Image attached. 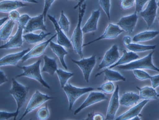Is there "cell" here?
<instances>
[{
  "label": "cell",
  "mask_w": 159,
  "mask_h": 120,
  "mask_svg": "<svg viewBox=\"0 0 159 120\" xmlns=\"http://www.w3.org/2000/svg\"><path fill=\"white\" fill-rule=\"evenodd\" d=\"M18 115L16 112H9L5 111H0V120H7L13 118L16 120Z\"/></svg>",
  "instance_id": "74e56055"
},
{
  "label": "cell",
  "mask_w": 159,
  "mask_h": 120,
  "mask_svg": "<svg viewBox=\"0 0 159 120\" xmlns=\"http://www.w3.org/2000/svg\"><path fill=\"white\" fill-rule=\"evenodd\" d=\"M120 58L118 46L117 44H114L105 53L102 60L99 65L98 70L111 66L117 62Z\"/></svg>",
  "instance_id": "9c48e42d"
},
{
  "label": "cell",
  "mask_w": 159,
  "mask_h": 120,
  "mask_svg": "<svg viewBox=\"0 0 159 120\" xmlns=\"http://www.w3.org/2000/svg\"><path fill=\"white\" fill-rule=\"evenodd\" d=\"M30 18L31 17L27 14H23L20 16L17 21L18 25H20L23 27H25Z\"/></svg>",
  "instance_id": "ab89813d"
},
{
  "label": "cell",
  "mask_w": 159,
  "mask_h": 120,
  "mask_svg": "<svg viewBox=\"0 0 159 120\" xmlns=\"http://www.w3.org/2000/svg\"><path fill=\"white\" fill-rule=\"evenodd\" d=\"M103 73H105L104 81H125L126 78L120 73L116 71L111 70V69L107 68L100 73L96 75L95 76H100Z\"/></svg>",
  "instance_id": "83f0119b"
},
{
  "label": "cell",
  "mask_w": 159,
  "mask_h": 120,
  "mask_svg": "<svg viewBox=\"0 0 159 120\" xmlns=\"http://www.w3.org/2000/svg\"><path fill=\"white\" fill-rule=\"evenodd\" d=\"M49 46L51 50L54 53L57 57L61 64L65 70H68V68L65 61V57L68 54V52L65 49L64 47L58 44L51 41Z\"/></svg>",
  "instance_id": "44dd1931"
},
{
  "label": "cell",
  "mask_w": 159,
  "mask_h": 120,
  "mask_svg": "<svg viewBox=\"0 0 159 120\" xmlns=\"http://www.w3.org/2000/svg\"><path fill=\"white\" fill-rule=\"evenodd\" d=\"M131 120H140V118L138 116H136L134 117L133 118H132L131 119Z\"/></svg>",
  "instance_id": "816d5d0a"
},
{
  "label": "cell",
  "mask_w": 159,
  "mask_h": 120,
  "mask_svg": "<svg viewBox=\"0 0 159 120\" xmlns=\"http://www.w3.org/2000/svg\"><path fill=\"white\" fill-rule=\"evenodd\" d=\"M18 1L22 2H25L34 4H38L39 3L38 2L36 1V0H18Z\"/></svg>",
  "instance_id": "c3c4849f"
},
{
  "label": "cell",
  "mask_w": 159,
  "mask_h": 120,
  "mask_svg": "<svg viewBox=\"0 0 159 120\" xmlns=\"http://www.w3.org/2000/svg\"><path fill=\"white\" fill-rule=\"evenodd\" d=\"M108 99V97L102 93L91 91L82 104L75 111L74 115H76L83 109L91 105Z\"/></svg>",
  "instance_id": "7c38bea8"
},
{
  "label": "cell",
  "mask_w": 159,
  "mask_h": 120,
  "mask_svg": "<svg viewBox=\"0 0 159 120\" xmlns=\"http://www.w3.org/2000/svg\"><path fill=\"white\" fill-rule=\"evenodd\" d=\"M18 29L16 34L12 36L7 43L0 46V50L11 49L21 47L23 45V34L24 27L18 25Z\"/></svg>",
  "instance_id": "2e32d148"
},
{
  "label": "cell",
  "mask_w": 159,
  "mask_h": 120,
  "mask_svg": "<svg viewBox=\"0 0 159 120\" xmlns=\"http://www.w3.org/2000/svg\"><path fill=\"white\" fill-rule=\"evenodd\" d=\"M100 6L107 15L109 21L111 20L110 11L111 8V0H99Z\"/></svg>",
  "instance_id": "e575fe53"
},
{
  "label": "cell",
  "mask_w": 159,
  "mask_h": 120,
  "mask_svg": "<svg viewBox=\"0 0 159 120\" xmlns=\"http://www.w3.org/2000/svg\"><path fill=\"white\" fill-rule=\"evenodd\" d=\"M124 32L117 24L109 23L106 28L104 32L102 35L95 39L83 44V47L86 46L95 42L103 39H111L117 38L120 35Z\"/></svg>",
  "instance_id": "30bf717a"
},
{
  "label": "cell",
  "mask_w": 159,
  "mask_h": 120,
  "mask_svg": "<svg viewBox=\"0 0 159 120\" xmlns=\"http://www.w3.org/2000/svg\"><path fill=\"white\" fill-rule=\"evenodd\" d=\"M138 17L137 13H134L130 15L124 16L121 18L117 25L124 31L128 33H133L137 24Z\"/></svg>",
  "instance_id": "5bb4252c"
},
{
  "label": "cell",
  "mask_w": 159,
  "mask_h": 120,
  "mask_svg": "<svg viewBox=\"0 0 159 120\" xmlns=\"http://www.w3.org/2000/svg\"><path fill=\"white\" fill-rule=\"evenodd\" d=\"M158 7V3L157 2L156 0H150L146 9L139 13L140 16L146 22L148 29L154 23L157 16Z\"/></svg>",
  "instance_id": "ba28073f"
},
{
  "label": "cell",
  "mask_w": 159,
  "mask_h": 120,
  "mask_svg": "<svg viewBox=\"0 0 159 120\" xmlns=\"http://www.w3.org/2000/svg\"><path fill=\"white\" fill-rule=\"evenodd\" d=\"M154 51L140 59L134 61L126 65L117 66V68L123 70H133L135 69H148L159 72V69L153 64L152 56Z\"/></svg>",
  "instance_id": "277c9868"
},
{
  "label": "cell",
  "mask_w": 159,
  "mask_h": 120,
  "mask_svg": "<svg viewBox=\"0 0 159 120\" xmlns=\"http://www.w3.org/2000/svg\"><path fill=\"white\" fill-rule=\"evenodd\" d=\"M56 34L46 41L41 43L34 47L22 58L21 62L24 63L30 59L39 58L44 53L46 49L51 41L56 37Z\"/></svg>",
  "instance_id": "4fadbf2b"
},
{
  "label": "cell",
  "mask_w": 159,
  "mask_h": 120,
  "mask_svg": "<svg viewBox=\"0 0 159 120\" xmlns=\"http://www.w3.org/2000/svg\"><path fill=\"white\" fill-rule=\"evenodd\" d=\"M134 3L135 0H121L120 6L121 9L126 10L133 7Z\"/></svg>",
  "instance_id": "60d3db41"
},
{
  "label": "cell",
  "mask_w": 159,
  "mask_h": 120,
  "mask_svg": "<svg viewBox=\"0 0 159 120\" xmlns=\"http://www.w3.org/2000/svg\"><path fill=\"white\" fill-rule=\"evenodd\" d=\"M56 72L62 88L67 84L69 79L74 75V73L66 72L61 69H58Z\"/></svg>",
  "instance_id": "4dcf8cb0"
},
{
  "label": "cell",
  "mask_w": 159,
  "mask_h": 120,
  "mask_svg": "<svg viewBox=\"0 0 159 120\" xmlns=\"http://www.w3.org/2000/svg\"><path fill=\"white\" fill-rule=\"evenodd\" d=\"M44 22V16L42 14L35 17H31L24 28L23 33L25 34L39 30L43 31H48Z\"/></svg>",
  "instance_id": "8fae6325"
},
{
  "label": "cell",
  "mask_w": 159,
  "mask_h": 120,
  "mask_svg": "<svg viewBox=\"0 0 159 120\" xmlns=\"http://www.w3.org/2000/svg\"><path fill=\"white\" fill-rule=\"evenodd\" d=\"M151 82L152 88L155 89L159 86V75H155L151 77Z\"/></svg>",
  "instance_id": "ee69618b"
},
{
  "label": "cell",
  "mask_w": 159,
  "mask_h": 120,
  "mask_svg": "<svg viewBox=\"0 0 159 120\" xmlns=\"http://www.w3.org/2000/svg\"><path fill=\"white\" fill-rule=\"evenodd\" d=\"M92 119L94 120H103L104 118L102 115L100 113H96L92 115Z\"/></svg>",
  "instance_id": "7dc6e473"
},
{
  "label": "cell",
  "mask_w": 159,
  "mask_h": 120,
  "mask_svg": "<svg viewBox=\"0 0 159 120\" xmlns=\"http://www.w3.org/2000/svg\"><path fill=\"white\" fill-rule=\"evenodd\" d=\"M44 64L42 72H46L51 75H54L58 69V65L56 59L47 56L43 57Z\"/></svg>",
  "instance_id": "d4e9b609"
},
{
  "label": "cell",
  "mask_w": 159,
  "mask_h": 120,
  "mask_svg": "<svg viewBox=\"0 0 159 120\" xmlns=\"http://www.w3.org/2000/svg\"><path fill=\"white\" fill-rule=\"evenodd\" d=\"M119 85H117L110 101L106 120H113L115 119L116 114L119 106Z\"/></svg>",
  "instance_id": "ac0fdd59"
},
{
  "label": "cell",
  "mask_w": 159,
  "mask_h": 120,
  "mask_svg": "<svg viewBox=\"0 0 159 120\" xmlns=\"http://www.w3.org/2000/svg\"><path fill=\"white\" fill-rule=\"evenodd\" d=\"M62 89L68 99L69 111L72 110L73 105L79 97L87 93L94 90V88L92 87L80 88L68 83Z\"/></svg>",
  "instance_id": "5b68a950"
},
{
  "label": "cell",
  "mask_w": 159,
  "mask_h": 120,
  "mask_svg": "<svg viewBox=\"0 0 159 120\" xmlns=\"http://www.w3.org/2000/svg\"><path fill=\"white\" fill-rule=\"evenodd\" d=\"M47 16L49 19L53 24L55 30L56 32L57 44L68 48H72V46L70 40L69 39L59 26L58 22L55 16L49 15H47Z\"/></svg>",
  "instance_id": "9a60e30c"
},
{
  "label": "cell",
  "mask_w": 159,
  "mask_h": 120,
  "mask_svg": "<svg viewBox=\"0 0 159 120\" xmlns=\"http://www.w3.org/2000/svg\"><path fill=\"white\" fill-rule=\"evenodd\" d=\"M140 93V99L143 100L159 99V95L156 92L155 89L152 87L145 86L142 88L136 87Z\"/></svg>",
  "instance_id": "484cf974"
},
{
  "label": "cell",
  "mask_w": 159,
  "mask_h": 120,
  "mask_svg": "<svg viewBox=\"0 0 159 120\" xmlns=\"http://www.w3.org/2000/svg\"><path fill=\"white\" fill-rule=\"evenodd\" d=\"M26 6V4L19 1L6 0L0 2V13H9L14 10Z\"/></svg>",
  "instance_id": "ffe728a7"
},
{
  "label": "cell",
  "mask_w": 159,
  "mask_h": 120,
  "mask_svg": "<svg viewBox=\"0 0 159 120\" xmlns=\"http://www.w3.org/2000/svg\"><path fill=\"white\" fill-rule=\"evenodd\" d=\"M51 34V32L45 33L44 31H42L39 34L30 32L24 34L22 36L28 44H34L42 41L47 36L50 35Z\"/></svg>",
  "instance_id": "4316f807"
},
{
  "label": "cell",
  "mask_w": 159,
  "mask_h": 120,
  "mask_svg": "<svg viewBox=\"0 0 159 120\" xmlns=\"http://www.w3.org/2000/svg\"><path fill=\"white\" fill-rule=\"evenodd\" d=\"M66 1H70V0H66Z\"/></svg>",
  "instance_id": "f5cc1de1"
},
{
  "label": "cell",
  "mask_w": 159,
  "mask_h": 120,
  "mask_svg": "<svg viewBox=\"0 0 159 120\" xmlns=\"http://www.w3.org/2000/svg\"><path fill=\"white\" fill-rule=\"evenodd\" d=\"M50 116V112L47 105L41 108L36 113L37 119L39 120H47Z\"/></svg>",
  "instance_id": "836d02e7"
},
{
  "label": "cell",
  "mask_w": 159,
  "mask_h": 120,
  "mask_svg": "<svg viewBox=\"0 0 159 120\" xmlns=\"http://www.w3.org/2000/svg\"><path fill=\"white\" fill-rule=\"evenodd\" d=\"M157 46L144 45L138 44L130 43L128 45L125 46V47L134 52H141L150 50L155 49Z\"/></svg>",
  "instance_id": "1f68e13d"
},
{
  "label": "cell",
  "mask_w": 159,
  "mask_h": 120,
  "mask_svg": "<svg viewBox=\"0 0 159 120\" xmlns=\"http://www.w3.org/2000/svg\"><path fill=\"white\" fill-rule=\"evenodd\" d=\"M148 1V0H135V12L137 13H139L142 11L144 5Z\"/></svg>",
  "instance_id": "b9f144b4"
},
{
  "label": "cell",
  "mask_w": 159,
  "mask_h": 120,
  "mask_svg": "<svg viewBox=\"0 0 159 120\" xmlns=\"http://www.w3.org/2000/svg\"><path fill=\"white\" fill-rule=\"evenodd\" d=\"M97 89L98 90L103 91L107 94H109L114 91L115 90V86L113 83L110 81L102 85L100 87H98Z\"/></svg>",
  "instance_id": "8d00e7d4"
},
{
  "label": "cell",
  "mask_w": 159,
  "mask_h": 120,
  "mask_svg": "<svg viewBox=\"0 0 159 120\" xmlns=\"http://www.w3.org/2000/svg\"><path fill=\"white\" fill-rule=\"evenodd\" d=\"M15 24V22L11 20H8L0 30V40L5 41L8 39L11 35Z\"/></svg>",
  "instance_id": "f546056e"
},
{
  "label": "cell",
  "mask_w": 159,
  "mask_h": 120,
  "mask_svg": "<svg viewBox=\"0 0 159 120\" xmlns=\"http://www.w3.org/2000/svg\"><path fill=\"white\" fill-rule=\"evenodd\" d=\"M30 50L28 48L21 52L7 55L0 59V67L16 66L25 55Z\"/></svg>",
  "instance_id": "e0dca14e"
},
{
  "label": "cell",
  "mask_w": 159,
  "mask_h": 120,
  "mask_svg": "<svg viewBox=\"0 0 159 120\" xmlns=\"http://www.w3.org/2000/svg\"><path fill=\"white\" fill-rule=\"evenodd\" d=\"M85 1H86V0H79L78 3H77L76 5H75L74 8H73L74 9H77L79 7H80V6L84 3Z\"/></svg>",
  "instance_id": "681fc988"
},
{
  "label": "cell",
  "mask_w": 159,
  "mask_h": 120,
  "mask_svg": "<svg viewBox=\"0 0 159 120\" xmlns=\"http://www.w3.org/2000/svg\"><path fill=\"white\" fill-rule=\"evenodd\" d=\"M133 72L136 78L140 81L150 79L151 77L148 73L140 69H135L133 70Z\"/></svg>",
  "instance_id": "d590c367"
},
{
  "label": "cell",
  "mask_w": 159,
  "mask_h": 120,
  "mask_svg": "<svg viewBox=\"0 0 159 120\" xmlns=\"http://www.w3.org/2000/svg\"><path fill=\"white\" fill-rule=\"evenodd\" d=\"M58 24L60 27L65 33H68L70 28V22L65 15L64 11L61 12V15Z\"/></svg>",
  "instance_id": "d6a6232c"
},
{
  "label": "cell",
  "mask_w": 159,
  "mask_h": 120,
  "mask_svg": "<svg viewBox=\"0 0 159 120\" xmlns=\"http://www.w3.org/2000/svg\"><path fill=\"white\" fill-rule=\"evenodd\" d=\"M42 60H38L34 63L27 66H17V67L23 70V72L21 74L17 75L16 76V78L25 77L26 78L33 79L39 82L43 86L48 89H50L47 83L44 80L43 78L40 66Z\"/></svg>",
  "instance_id": "3957f363"
},
{
  "label": "cell",
  "mask_w": 159,
  "mask_h": 120,
  "mask_svg": "<svg viewBox=\"0 0 159 120\" xmlns=\"http://www.w3.org/2000/svg\"><path fill=\"white\" fill-rule=\"evenodd\" d=\"M132 41L131 38L129 36H125L123 39V43L124 46H125L131 43Z\"/></svg>",
  "instance_id": "bcb514c9"
},
{
  "label": "cell",
  "mask_w": 159,
  "mask_h": 120,
  "mask_svg": "<svg viewBox=\"0 0 159 120\" xmlns=\"http://www.w3.org/2000/svg\"><path fill=\"white\" fill-rule=\"evenodd\" d=\"M8 79L5 73L0 70V86L8 82Z\"/></svg>",
  "instance_id": "f6af8a7d"
},
{
  "label": "cell",
  "mask_w": 159,
  "mask_h": 120,
  "mask_svg": "<svg viewBox=\"0 0 159 120\" xmlns=\"http://www.w3.org/2000/svg\"><path fill=\"white\" fill-rule=\"evenodd\" d=\"M123 52V56L120 57L115 64L109 67L108 69H112L120 65L127 64L139 58V57L135 52H128L125 50H122Z\"/></svg>",
  "instance_id": "cb8c5ba5"
},
{
  "label": "cell",
  "mask_w": 159,
  "mask_h": 120,
  "mask_svg": "<svg viewBox=\"0 0 159 120\" xmlns=\"http://www.w3.org/2000/svg\"><path fill=\"white\" fill-rule=\"evenodd\" d=\"M99 9L95 10L92 12L91 15L82 28L83 33L87 34L97 30L98 21L101 15Z\"/></svg>",
  "instance_id": "d6986e66"
},
{
  "label": "cell",
  "mask_w": 159,
  "mask_h": 120,
  "mask_svg": "<svg viewBox=\"0 0 159 120\" xmlns=\"http://www.w3.org/2000/svg\"><path fill=\"white\" fill-rule=\"evenodd\" d=\"M53 99L47 94L36 90L32 95L30 100L28 102L25 111L20 120H22L28 114L32 112L34 110L39 108L46 102Z\"/></svg>",
  "instance_id": "8992f818"
},
{
  "label": "cell",
  "mask_w": 159,
  "mask_h": 120,
  "mask_svg": "<svg viewBox=\"0 0 159 120\" xmlns=\"http://www.w3.org/2000/svg\"><path fill=\"white\" fill-rule=\"evenodd\" d=\"M20 16L19 13L16 10H14L9 13L8 18L10 20L16 22H17Z\"/></svg>",
  "instance_id": "7bdbcfd3"
},
{
  "label": "cell",
  "mask_w": 159,
  "mask_h": 120,
  "mask_svg": "<svg viewBox=\"0 0 159 120\" xmlns=\"http://www.w3.org/2000/svg\"><path fill=\"white\" fill-rule=\"evenodd\" d=\"M8 19H9V18L8 17H4L0 19V27L3 25L4 23L7 21Z\"/></svg>",
  "instance_id": "f907efd6"
},
{
  "label": "cell",
  "mask_w": 159,
  "mask_h": 120,
  "mask_svg": "<svg viewBox=\"0 0 159 120\" xmlns=\"http://www.w3.org/2000/svg\"><path fill=\"white\" fill-rule=\"evenodd\" d=\"M71 61L80 69L85 80L87 83H89L91 73L96 64V56L93 55L88 58H81L80 60L77 61L72 58Z\"/></svg>",
  "instance_id": "52a82bcc"
},
{
  "label": "cell",
  "mask_w": 159,
  "mask_h": 120,
  "mask_svg": "<svg viewBox=\"0 0 159 120\" xmlns=\"http://www.w3.org/2000/svg\"><path fill=\"white\" fill-rule=\"evenodd\" d=\"M149 100H144L139 103L137 105L135 106L129 110L124 113L123 114L120 116L116 119V120H127L131 119L138 116L144 105L147 103Z\"/></svg>",
  "instance_id": "7402d4cb"
},
{
  "label": "cell",
  "mask_w": 159,
  "mask_h": 120,
  "mask_svg": "<svg viewBox=\"0 0 159 120\" xmlns=\"http://www.w3.org/2000/svg\"><path fill=\"white\" fill-rule=\"evenodd\" d=\"M158 34L159 32L157 30L145 31L136 35L132 40L135 42L147 41L156 37Z\"/></svg>",
  "instance_id": "f1b7e54d"
},
{
  "label": "cell",
  "mask_w": 159,
  "mask_h": 120,
  "mask_svg": "<svg viewBox=\"0 0 159 120\" xmlns=\"http://www.w3.org/2000/svg\"><path fill=\"white\" fill-rule=\"evenodd\" d=\"M86 9V4L84 3L78 7V18L77 25L73 31L70 42L72 48L75 53L80 57L83 58V32L81 28L83 18Z\"/></svg>",
  "instance_id": "6da1fadb"
},
{
  "label": "cell",
  "mask_w": 159,
  "mask_h": 120,
  "mask_svg": "<svg viewBox=\"0 0 159 120\" xmlns=\"http://www.w3.org/2000/svg\"><path fill=\"white\" fill-rule=\"evenodd\" d=\"M12 85L9 93L16 101L17 108L16 112L18 115L20 109L25 104L27 99L30 87L18 82L15 78L11 79Z\"/></svg>",
  "instance_id": "7a4b0ae2"
},
{
  "label": "cell",
  "mask_w": 159,
  "mask_h": 120,
  "mask_svg": "<svg viewBox=\"0 0 159 120\" xmlns=\"http://www.w3.org/2000/svg\"><path fill=\"white\" fill-rule=\"evenodd\" d=\"M139 95L133 92H125L119 100L120 104L123 106L129 107L136 104L140 99Z\"/></svg>",
  "instance_id": "603a6c76"
},
{
  "label": "cell",
  "mask_w": 159,
  "mask_h": 120,
  "mask_svg": "<svg viewBox=\"0 0 159 120\" xmlns=\"http://www.w3.org/2000/svg\"><path fill=\"white\" fill-rule=\"evenodd\" d=\"M56 0H44V6L42 14L44 16V21H46V16L48 12L52 7V4Z\"/></svg>",
  "instance_id": "f35d334b"
}]
</instances>
